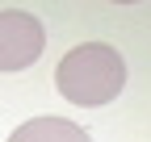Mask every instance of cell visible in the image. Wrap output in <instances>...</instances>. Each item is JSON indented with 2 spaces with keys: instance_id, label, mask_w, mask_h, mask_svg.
<instances>
[{
  "instance_id": "1",
  "label": "cell",
  "mask_w": 151,
  "mask_h": 142,
  "mask_svg": "<svg viewBox=\"0 0 151 142\" xmlns=\"http://www.w3.org/2000/svg\"><path fill=\"white\" fill-rule=\"evenodd\" d=\"M126 84V63L113 46L105 42H84L63 55L59 71H55V88L59 96H67L71 104H105L122 92Z\"/></svg>"
},
{
  "instance_id": "2",
  "label": "cell",
  "mask_w": 151,
  "mask_h": 142,
  "mask_svg": "<svg viewBox=\"0 0 151 142\" xmlns=\"http://www.w3.org/2000/svg\"><path fill=\"white\" fill-rule=\"evenodd\" d=\"M42 46H46V33L34 13H21V9L0 13V71H21L38 63Z\"/></svg>"
},
{
  "instance_id": "3",
  "label": "cell",
  "mask_w": 151,
  "mask_h": 142,
  "mask_svg": "<svg viewBox=\"0 0 151 142\" xmlns=\"http://www.w3.org/2000/svg\"><path fill=\"white\" fill-rule=\"evenodd\" d=\"M9 142H92L76 121H63V117H34L25 126H17L9 134Z\"/></svg>"
}]
</instances>
